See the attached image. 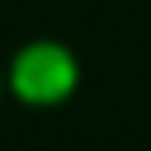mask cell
Listing matches in <instances>:
<instances>
[{"label": "cell", "mask_w": 151, "mask_h": 151, "mask_svg": "<svg viewBox=\"0 0 151 151\" xmlns=\"http://www.w3.org/2000/svg\"><path fill=\"white\" fill-rule=\"evenodd\" d=\"M76 85V61L61 52V47H28L19 52L14 61V90L28 99V104H52L61 99L66 90Z\"/></svg>", "instance_id": "obj_1"}]
</instances>
